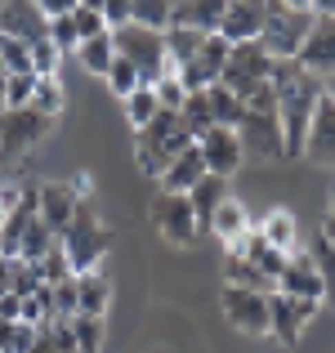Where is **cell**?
Instances as JSON below:
<instances>
[{
  "label": "cell",
  "instance_id": "27",
  "mask_svg": "<svg viewBox=\"0 0 335 353\" xmlns=\"http://www.w3.org/2000/svg\"><path fill=\"white\" fill-rule=\"evenodd\" d=\"M206 99H210V112H215V125H223V130L241 125V117H246V99H237L228 85H210Z\"/></svg>",
  "mask_w": 335,
  "mask_h": 353
},
{
  "label": "cell",
  "instance_id": "53",
  "mask_svg": "<svg viewBox=\"0 0 335 353\" xmlns=\"http://www.w3.org/2000/svg\"><path fill=\"white\" fill-rule=\"evenodd\" d=\"M318 233H322V237H327V241H331V246H335V215H322V224H318Z\"/></svg>",
  "mask_w": 335,
  "mask_h": 353
},
{
  "label": "cell",
  "instance_id": "50",
  "mask_svg": "<svg viewBox=\"0 0 335 353\" xmlns=\"http://www.w3.org/2000/svg\"><path fill=\"white\" fill-rule=\"evenodd\" d=\"M18 309H23L18 295H0V318H5V322H18Z\"/></svg>",
  "mask_w": 335,
  "mask_h": 353
},
{
  "label": "cell",
  "instance_id": "41",
  "mask_svg": "<svg viewBox=\"0 0 335 353\" xmlns=\"http://www.w3.org/2000/svg\"><path fill=\"white\" fill-rule=\"evenodd\" d=\"M304 255L313 259V268H318V273L327 277V282L335 277V246H331V241L322 237V233H313L309 241H304Z\"/></svg>",
  "mask_w": 335,
  "mask_h": 353
},
{
  "label": "cell",
  "instance_id": "4",
  "mask_svg": "<svg viewBox=\"0 0 335 353\" xmlns=\"http://www.w3.org/2000/svg\"><path fill=\"white\" fill-rule=\"evenodd\" d=\"M313 27V14H291L277 0H264V32H259V45L268 50V59H300L304 36Z\"/></svg>",
  "mask_w": 335,
  "mask_h": 353
},
{
  "label": "cell",
  "instance_id": "17",
  "mask_svg": "<svg viewBox=\"0 0 335 353\" xmlns=\"http://www.w3.org/2000/svg\"><path fill=\"white\" fill-rule=\"evenodd\" d=\"M0 32L36 45V41L50 36V18L36 9V0H5V5H0Z\"/></svg>",
  "mask_w": 335,
  "mask_h": 353
},
{
  "label": "cell",
  "instance_id": "30",
  "mask_svg": "<svg viewBox=\"0 0 335 353\" xmlns=\"http://www.w3.org/2000/svg\"><path fill=\"white\" fill-rule=\"evenodd\" d=\"M201 45H206V32H192V27H165V54H170L174 68L192 63Z\"/></svg>",
  "mask_w": 335,
  "mask_h": 353
},
{
  "label": "cell",
  "instance_id": "54",
  "mask_svg": "<svg viewBox=\"0 0 335 353\" xmlns=\"http://www.w3.org/2000/svg\"><path fill=\"white\" fill-rule=\"evenodd\" d=\"M313 14H322V18H335V0H313Z\"/></svg>",
  "mask_w": 335,
  "mask_h": 353
},
{
  "label": "cell",
  "instance_id": "11",
  "mask_svg": "<svg viewBox=\"0 0 335 353\" xmlns=\"http://www.w3.org/2000/svg\"><path fill=\"white\" fill-rule=\"evenodd\" d=\"M228 50H232V45L223 41L219 32H210V36H206V45L197 50V59H192V63H183V68H179V81H183V90H188V94H197V90H210V85H219V77H223V63H228Z\"/></svg>",
  "mask_w": 335,
  "mask_h": 353
},
{
  "label": "cell",
  "instance_id": "12",
  "mask_svg": "<svg viewBox=\"0 0 335 353\" xmlns=\"http://www.w3.org/2000/svg\"><path fill=\"white\" fill-rule=\"evenodd\" d=\"M197 148H201V161H206V170L219 174V179H232V174L241 170V161H246L237 130H223V125L206 130V134L197 139Z\"/></svg>",
  "mask_w": 335,
  "mask_h": 353
},
{
  "label": "cell",
  "instance_id": "40",
  "mask_svg": "<svg viewBox=\"0 0 335 353\" xmlns=\"http://www.w3.org/2000/svg\"><path fill=\"white\" fill-rule=\"evenodd\" d=\"M59 63H63V54L50 36L32 45V77H59Z\"/></svg>",
  "mask_w": 335,
  "mask_h": 353
},
{
  "label": "cell",
  "instance_id": "29",
  "mask_svg": "<svg viewBox=\"0 0 335 353\" xmlns=\"http://www.w3.org/2000/svg\"><path fill=\"white\" fill-rule=\"evenodd\" d=\"M179 121H183V130L192 134V143H197L206 130H215V112H210V99H206V90H197V94H188L183 99V108H179Z\"/></svg>",
  "mask_w": 335,
  "mask_h": 353
},
{
  "label": "cell",
  "instance_id": "57",
  "mask_svg": "<svg viewBox=\"0 0 335 353\" xmlns=\"http://www.w3.org/2000/svg\"><path fill=\"white\" fill-rule=\"evenodd\" d=\"M327 99H331V103H335V77L327 81Z\"/></svg>",
  "mask_w": 335,
  "mask_h": 353
},
{
  "label": "cell",
  "instance_id": "46",
  "mask_svg": "<svg viewBox=\"0 0 335 353\" xmlns=\"http://www.w3.org/2000/svg\"><path fill=\"white\" fill-rule=\"evenodd\" d=\"M77 5L81 0H36V9L45 18H68V14H77Z\"/></svg>",
  "mask_w": 335,
  "mask_h": 353
},
{
  "label": "cell",
  "instance_id": "24",
  "mask_svg": "<svg viewBox=\"0 0 335 353\" xmlns=\"http://www.w3.org/2000/svg\"><path fill=\"white\" fill-rule=\"evenodd\" d=\"M223 197H228V179H219V174H206V179L188 192V206H192V215H197L201 233H210V219H215V210L223 206Z\"/></svg>",
  "mask_w": 335,
  "mask_h": 353
},
{
  "label": "cell",
  "instance_id": "26",
  "mask_svg": "<svg viewBox=\"0 0 335 353\" xmlns=\"http://www.w3.org/2000/svg\"><path fill=\"white\" fill-rule=\"evenodd\" d=\"M259 233H264L268 241H273L277 250H286V255H291V250H300V224H295V215L291 210H268L264 215V224H259Z\"/></svg>",
  "mask_w": 335,
  "mask_h": 353
},
{
  "label": "cell",
  "instance_id": "37",
  "mask_svg": "<svg viewBox=\"0 0 335 353\" xmlns=\"http://www.w3.org/2000/svg\"><path fill=\"white\" fill-rule=\"evenodd\" d=\"M103 81H108V90H112L116 99H130V94H134L139 85H143V81H139V68H134L130 59H121V54L112 59V72H108Z\"/></svg>",
  "mask_w": 335,
  "mask_h": 353
},
{
  "label": "cell",
  "instance_id": "39",
  "mask_svg": "<svg viewBox=\"0 0 335 353\" xmlns=\"http://www.w3.org/2000/svg\"><path fill=\"white\" fill-rule=\"evenodd\" d=\"M36 268H41V282H45V286L77 277V273H72V264H68V250H63V246H50V250H45V259H41Z\"/></svg>",
  "mask_w": 335,
  "mask_h": 353
},
{
  "label": "cell",
  "instance_id": "52",
  "mask_svg": "<svg viewBox=\"0 0 335 353\" xmlns=\"http://www.w3.org/2000/svg\"><path fill=\"white\" fill-rule=\"evenodd\" d=\"M9 340H14V322L0 318V353H9Z\"/></svg>",
  "mask_w": 335,
  "mask_h": 353
},
{
  "label": "cell",
  "instance_id": "42",
  "mask_svg": "<svg viewBox=\"0 0 335 353\" xmlns=\"http://www.w3.org/2000/svg\"><path fill=\"white\" fill-rule=\"evenodd\" d=\"M152 94H156V103H161V112H179L183 99H188V90H183L179 72H170L165 81H156V85H152Z\"/></svg>",
  "mask_w": 335,
  "mask_h": 353
},
{
  "label": "cell",
  "instance_id": "32",
  "mask_svg": "<svg viewBox=\"0 0 335 353\" xmlns=\"http://www.w3.org/2000/svg\"><path fill=\"white\" fill-rule=\"evenodd\" d=\"M72 336H77V353H103V345H108V318L77 313V318H72Z\"/></svg>",
  "mask_w": 335,
  "mask_h": 353
},
{
  "label": "cell",
  "instance_id": "13",
  "mask_svg": "<svg viewBox=\"0 0 335 353\" xmlns=\"http://www.w3.org/2000/svg\"><path fill=\"white\" fill-rule=\"evenodd\" d=\"M300 68L313 72V77H322V81L335 77V18L313 14V27H309L304 50H300Z\"/></svg>",
  "mask_w": 335,
  "mask_h": 353
},
{
  "label": "cell",
  "instance_id": "5",
  "mask_svg": "<svg viewBox=\"0 0 335 353\" xmlns=\"http://www.w3.org/2000/svg\"><path fill=\"white\" fill-rule=\"evenodd\" d=\"M268 72H273V59L259 41H246V45H232L228 50V63H223V77L219 85H228L237 99H246L255 85H264Z\"/></svg>",
  "mask_w": 335,
  "mask_h": 353
},
{
  "label": "cell",
  "instance_id": "7",
  "mask_svg": "<svg viewBox=\"0 0 335 353\" xmlns=\"http://www.w3.org/2000/svg\"><path fill=\"white\" fill-rule=\"evenodd\" d=\"M152 228L170 241V246H192V241L201 237L197 215H192V206H188L183 192H156V201H152Z\"/></svg>",
  "mask_w": 335,
  "mask_h": 353
},
{
  "label": "cell",
  "instance_id": "16",
  "mask_svg": "<svg viewBox=\"0 0 335 353\" xmlns=\"http://www.w3.org/2000/svg\"><path fill=\"white\" fill-rule=\"evenodd\" d=\"M264 32V0H228L219 18V36L228 45H246V41H259Z\"/></svg>",
  "mask_w": 335,
  "mask_h": 353
},
{
  "label": "cell",
  "instance_id": "15",
  "mask_svg": "<svg viewBox=\"0 0 335 353\" xmlns=\"http://www.w3.org/2000/svg\"><path fill=\"white\" fill-rule=\"evenodd\" d=\"M81 206H85V197L72 188V179H50V183H41V219L54 228V233H63V228L77 219Z\"/></svg>",
  "mask_w": 335,
  "mask_h": 353
},
{
  "label": "cell",
  "instance_id": "51",
  "mask_svg": "<svg viewBox=\"0 0 335 353\" xmlns=\"http://www.w3.org/2000/svg\"><path fill=\"white\" fill-rule=\"evenodd\" d=\"M282 9H291V14H313V0H277Z\"/></svg>",
  "mask_w": 335,
  "mask_h": 353
},
{
  "label": "cell",
  "instance_id": "56",
  "mask_svg": "<svg viewBox=\"0 0 335 353\" xmlns=\"http://www.w3.org/2000/svg\"><path fill=\"white\" fill-rule=\"evenodd\" d=\"M81 5H85V9H99V14H103V5H108V0H81Z\"/></svg>",
  "mask_w": 335,
  "mask_h": 353
},
{
  "label": "cell",
  "instance_id": "1",
  "mask_svg": "<svg viewBox=\"0 0 335 353\" xmlns=\"http://www.w3.org/2000/svg\"><path fill=\"white\" fill-rule=\"evenodd\" d=\"M112 50H116L121 59L134 63L139 81H143L148 90H152L156 81H165L170 72H179L170 63V54H165V32H152V27H143V23L112 27Z\"/></svg>",
  "mask_w": 335,
  "mask_h": 353
},
{
  "label": "cell",
  "instance_id": "58",
  "mask_svg": "<svg viewBox=\"0 0 335 353\" xmlns=\"http://www.w3.org/2000/svg\"><path fill=\"white\" fill-rule=\"evenodd\" d=\"M327 215H335V188H331V210H327Z\"/></svg>",
  "mask_w": 335,
  "mask_h": 353
},
{
  "label": "cell",
  "instance_id": "44",
  "mask_svg": "<svg viewBox=\"0 0 335 353\" xmlns=\"http://www.w3.org/2000/svg\"><path fill=\"white\" fill-rule=\"evenodd\" d=\"M54 322H72L77 318V277H68V282H54Z\"/></svg>",
  "mask_w": 335,
  "mask_h": 353
},
{
  "label": "cell",
  "instance_id": "2",
  "mask_svg": "<svg viewBox=\"0 0 335 353\" xmlns=\"http://www.w3.org/2000/svg\"><path fill=\"white\" fill-rule=\"evenodd\" d=\"M192 143V134L183 130L179 112H156L143 130H134V161L143 174L161 179V170Z\"/></svg>",
  "mask_w": 335,
  "mask_h": 353
},
{
  "label": "cell",
  "instance_id": "22",
  "mask_svg": "<svg viewBox=\"0 0 335 353\" xmlns=\"http://www.w3.org/2000/svg\"><path fill=\"white\" fill-rule=\"evenodd\" d=\"M223 286H246V291H264V295L277 291V286L268 282L237 246H223Z\"/></svg>",
  "mask_w": 335,
  "mask_h": 353
},
{
  "label": "cell",
  "instance_id": "43",
  "mask_svg": "<svg viewBox=\"0 0 335 353\" xmlns=\"http://www.w3.org/2000/svg\"><path fill=\"white\" fill-rule=\"evenodd\" d=\"M72 27H77V41H94V36L112 32L108 18L99 14V9H85V5H77V14H72Z\"/></svg>",
  "mask_w": 335,
  "mask_h": 353
},
{
  "label": "cell",
  "instance_id": "6",
  "mask_svg": "<svg viewBox=\"0 0 335 353\" xmlns=\"http://www.w3.org/2000/svg\"><path fill=\"white\" fill-rule=\"evenodd\" d=\"M318 309L322 304H313V300H295V295L273 291L268 295V336H273L282 349H295L300 336L309 331V322L318 318Z\"/></svg>",
  "mask_w": 335,
  "mask_h": 353
},
{
  "label": "cell",
  "instance_id": "34",
  "mask_svg": "<svg viewBox=\"0 0 335 353\" xmlns=\"http://www.w3.org/2000/svg\"><path fill=\"white\" fill-rule=\"evenodd\" d=\"M63 99H68V94H63V81L59 77H36V94H32V108H36V112H41V117H59L63 112Z\"/></svg>",
  "mask_w": 335,
  "mask_h": 353
},
{
  "label": "cell",
  "instance_id": "14",
  "mask_svg": "<svg viewBox=\"0 0 335 353\" xmlns=\"http://www.w3.org/2000/svg\"><path fill=\"white\" fill-rule=\"evenodd\" d=\"M277 291H282V295H295V300L322 304V295H327V277L313 268V259L304 255V246L286 255V268H282V277H277Z\"/></svg>",
  "mask_w": 335,
  "mask_h": 353
},
{
  "label": "cell",
  "instance_id": "49",
  "mask_svg": "<svg viewBox=\"0 0 335 353\" xmlns=\"http://www.w3.org/2000/svg\"><path fill=\"white\" fill-rule=\"evenodd\" d=\"M14 277H18V259L0 255V295H14Z\"/></svg>",
  "mask_w": 335,
  "mask_h": 353
},
{
  "label": "cell",
  "instance_id": "36",
  "mask_svg": "<svg viewBox=\"0 0 335 353\" xmlns=\"http://www.w3.org/2000/svg\"><path fill=\"white\" fill-rule=\"evenodd\" d=\"M0 68L14 77V72H32V45L18 41V36L0 32Z\"/></svg>",
  "mask_w": 335,
  "mask_h": 353
},
{
  "label": "cell",
  "instance_id": "25",
  "mask_svg": "<svg viewBox=\"0 0 335 353\" xmlns=\"http://www.w3.org/2000/svg\"><path fill=\"white\" fill-rule=\"evenodd\" d=\"M210 233H215L223 246H237V241L250 233V210L241 206L237 197H223V206L215 210V219H210Z\"/></svg>",
  "mask_w": 335,
  "mask_h": 353
},
{
  "label": "cell",
  "instance_id": "23",
  "mask_svg": "<svg viewBox=\"0 0 335 353\" xmlns=\"http://www.w3.org/2000/svg\"><path fill=\"white\" fill-rule=\"evenodd\" d=\"M112 309V282L103 273H77V313H90V318H108Z\"/></svg>",
  "mask_w": 335,
  "mask_h": 353
},
{
  "label": "cell",
  "instance_id": "3",
  "mask_svg": "<svg viewBox=\"0 0 335 353\" xmlns=\"http://www.w3.org/2000/svg\"><path fill=\"white\" fill-rule=\"evenodd\" d=\"M59 246L68 250L72 273H94V268L103 264V255L112 250V228L94 215V206L85 201V206L77 210V219L59 233Z\"/></svg>",
  "mask_w": 335,
  "mask_h": 353
},
{
  "label": "cell",
  "instance_id": "55",
  "mask_svg": "<svg viewBox=\"0 0 335 353\" xmlns=\"http://www.w3.org/2000/svg\"><path fill=\"white\" fill-rule=\"evenodd\" d=\"M322 304H327V309H335V277L327 282V295H322Z\"/></svg>",
  "mask_w": 335,
  "mask_h": 353
},
{
  "label": "cell",
  "instance_id": "10",
  "mask_svg": "<svg viewBox=\"0 0 335 353\" xmlns=\"http://www.w3.org/2000/svg\"><path fill=\"white\" fill-rule=\"evenodd\" d=\"M50 125L54 121L41 117L36 108H9V112H0V152L18 157V152H27V148H36L50 134Z\"/></svg>",
  "mask_w": 335,
  "mask_h": 353
},
{
  "label": "cell",
  "instance_id": "8",
  "mask_svg": "<svg viewBox=\"0 0 335 353\" xmlns=\"http://www.w3.org/2000/svg\"><path fill=\"white\" fill-rule=\"evenodd\" d=\"M237 139H241V152L246 157H259V161H286V139H282V121L277 112H250L241 117L237 125Z\"/></svg>",
  "mask_w": 335,
  "mask_h": 353
},
{
  "label": "cell",
  "instance_id": "47",
  "mask_svg": "<svg viewBox=\"0 0 335 353\" xmlns=\"http://www.w3.org/2000/svg\"><path fill=\"white\" fill-rule=\"evenodd\" d=\"M36 345V327H27V322H14V340H9V353H27Z\"/></svg>",
  "mask_w": 335,
  "mask_h": 353
},
{
  "label": "cell",
  "instance_id": "18",
  "mask_svg": "<svg viewBox=\"0 0 335 353\" xmlns=\"http://www.w3.org/2000/svg\"><path fill=\"white\" fill-rule=\"evenodd\" d=\"M304 157L322 170L335 165V103L322 94L318 112H313V125H309V139H304Z\"/></svg>",
  "mask_w": 335,
  "mask_h": 353
},
{
  "label": "cell",
  "instance_id": "20",
  "mask_svg": "<svg viewBox=\"0 0 335 353\" xmlns=\"http://www.w3.org/2000/svg\"><path fill=\"white\" fill-rule=\"evenodd\" d=\"M228 9V0H174L170 27H192V32H219V18Z\"/></svg>",
  "mask_w": 335,
  "mask_h": 353
},
{
  "label": "cell",
  "instance_id": "9",
  "mask_svg": "<svg viewBox=\"0 0 335 353\" xmlns=\"http://www.w3.org/2000/svg\"><path fill=\"white\" fill-rule=\"evenodd\" d=\"M219 309L241 336H268V295L246 286H219Z\"/></svg>",
  "mask_w": 335,
  "mask_h": 353
},
{
  "label": "cell",
  "instance_id": "31",
  "mask_svg": "<svg viewBox=\"0 0 335 353\" xmlns=\"http://www.w3.org/2000/svg\"><path fill=\"white\" fill-rule=\"evenodd\" d=\"M50 246H59V233H54V228L45 224L41 215H36V219H32V228H27L23 241H18V259H27V264H41Z\"/></svg>",
  "mask_w": 335,
  "mask_h": 353
},
{
  "label": "cell",
  "instance_id": "28",
  "mask_svg": "<svg viewBox=\"0 0 335 353\" xmlns=\"http://www.w3.org/2000/svg\"><path fill=\"white\" fill-rule=\"evenodd\" d=\"M112 59H116V50H112V32L77 45V63L85 72H94V77H108V72H112Z\"/></svg>",
  "mask_w": 335,
  "mask_h": 353
},
{
  "label": "cell",
  "instance_id": "48",
  "mask_svg": "<svg viewBox=\"0 0 335 353\" xmlns=\"http://www.w3.org/2000/svg\"><path fill=\"white\" fill-rule=\"evenodd\" d=\"M18 201H23V188H18V183H9V179H0V219H5Z\"/></svg>",
  "mask_w": 335,
  "mask_h": 353
},
{
  "label": "cell",
  "instance_id": "45",
  "mask_svg": "<svg viewBox=\"0 0 335 353\" xmlns=\"http://www.w3.org/2000/svg\"><path fill=\"white\" fill-rule=\"evenodd\" d=\"M50 41L59 45V54L68 59V54H77V27H72V14L68 18H50Z\"/></svg>",
  "mask_w": 335,
  "mask_h": 353
},
{
  "label": "cell",
  "instance_id": "35",
  "mask_svg": "<svg viewBox=\"0 0 335 353\" xmlns=\"http://www.w3.org/2000/svg\"><path fill=\"white\" fill-rule=\"evenodd\" d=\"M121 103H125V121H130L134 130H143L148 121H152L156 112H161V103H156V94H152L148 85H139L134 94H130V99H121Z\"/></svg>",
  "mask_w": 335,
  "mask_h": 353
},
{
  "label": "cell",
  "instance_id": "19",
  "mask_svg": "<svg viewBox=\"0 0 335 353\" xmlns=\"http://www.w3.org/2000/svg\"><path fill=\"white\" fill-rule=\"evenodd\" d=\"M206 174H210V170H206V161H201V148L188 143V148H183V152L161 170V179H156V183H161V192H183V197H188V192L197 188Z\"/></svg>",
  "mask_w": 335,
  "mask_h": 353
},
{
  "label": "cell",
  "instance_id": "21",
  "mask_svg": "<svg viewBox=\"0 0 335 353\" xmlns=\"http://www.w3.org/2000/svg\"><path fill=\"white\" fill-rule=\"evenodd\" d=\"M237 250H241V255H246L250 264L259 268V273L268 277V282L277 286V277H282V268H286V250H277L273 241H268L264 233H259V228H250V233L237 241Z\"/></svg>",
  "mask_w": 335,
  "mask_h": 353
},
{
  "label": "cell",
  "instance_id": "38",
  "mask_svg": "<svg viewBox=\"0 0 335 353\" xmlns=\"http://www.w3.org/2000/svg\"><path fill=\"white\" fill-rule=\"evenodd\" d=\"M32 94H36V77H32V72H14V77H5V112H9V108H32Z\"/></svg>",
  "mask_w": 335,
  "mask_h": 353
},
{
  "label": "cell",
  "instance_id": "33",
  "mask_svg": "<svg viewBox=\"0 0 335 353\" xmlns=\"http://www.w3.org/2000/svg\"><path fill=\"white\" fill-rule=\"evenodd\" d=\"M174 14V0H130V23H143L152 32H165Z\"/></svg>",
  "mask_w": 335,
  "mask_h": 353
}]
</instances>
